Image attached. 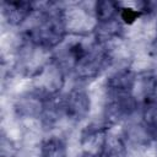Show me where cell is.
Returning a JSON list of instances; mask_svg holds the SVG:
<instances>
[{
  "label": "cell",
  "mask_w": 157,
  "mask_h": 157,
  "mask_svg": "<svg viewBox=\"0 0 157 157\" xmlns=\"http://www.w3.org/2000/svg\"><path fill=\"white\" fill-rule=\"evenodd\" d=\"M36 20L25 32V40L49 52L60 45L67 36L63 7L55 2H44L39 4V10L36 6Z\"/></svg>",
  "instance_id": "obj_1"
},
{
  "label": "cell",
  "mask_w": 157,
  "mask_h": 157,
  "mask_svg": "<svg viewBox=\"0 0 157 157\" xmlns=\"http://www.w3.org/2000/svg\"><path fill=\"white\" fill-rule=\"evenodd\" d=\"M65 69L53 56L50 60L37 71L32 78V92L44 98L45 101H53L58 98V94L65 85Z\"/></svg>",
  "instance_id": "obj_2"
},
{
  "label": "cell",
  "mask_w": 157,
  "mask_h": 157,
  "mask_svg": "<svg viewBox=\"0 0 157 157\" xmlns=\"http://www.w3.org/2000/svg\"><path fill=\"white\" fill-rule=\"evenodd\" d=\"M112 63V54L107 45L92 42L75 63L71 71L78 80H92L99 76Z\"/></svg>",
  "instance_id": "obj_3"
},
{
  "label": "cell",
  "mask_w": 157,
  "mask_h": 157,
  "mask_svg": "<svg viewBox=\"0 0 157 157\" xmlns=\"http://www.w3.org/2000/svg\"><path fill=\"white\" fill-rule=\"evenodd\" d=\"M140 107L131 93H108L104 105V123L114 126L129 119Z\"/></svg>",
  "instance_id": "obj_4"
},
{
  "label": "cell",
  "mask_w": 157,
  "mask_h": 157,
  "mask_svg": "<svg viewBox=\"0 0 157 157\" xmlns=\"http://www.w3.org/2000/svg\"><path fill=\"white\" fill-rule=\"evenodd\" d=\"M61 114L70 121L83 120L91 110V98L88 92L81 87H74L61 99H59Z\"/></svg>",
  "instance_id": "obj_5"
},
{
  "label": "cell",
  "mask_w": 157,
  "mask_h": 157,
  "mask_svg": "<svg viewBox=\"0 0 157 157\" xmlns=\"http://www.w3.org/2000/svg\"><path fill=\"white\" fill-rule=\"evenodd\" d=\"M109 128L110 126H108L104 121L101 124L91 123L85 126L80 136V144L82 147H85V151L97 156L107 136L109 135Z\"/></svg>",
  "instance_id": "obj_6"
},
{
  "label": "cell",
  "mask_w": 157,
  "mask_h": 157,
  "mask_svg": "<svg viewBox=\"0 0 157 157\" xmlns=\"http://www.w3.org/2000/svg\"><path fill=\"white\" fill-rule=\"evenodd\" d=\"M49 101L39 97L34 92L29 91L26 94L17 98L15 103V112L20 118H42Z\"/></svg>",
  "instance_id": "obj_7"
},
{
  "label": "cell",
  "mask_w": 157,
  "mask_h": 157,
  "mask_svg": "<svg viewBox=\"0 0 157 157\" xmlns=\"http://www.w3.org/2000/svg\"><path fill=\"white\" fill-rule=\"evenodd\" d=\"M2 15L10 26H21L36 12V2L31 1H2Z\"/></svg>",
  "instance_id": "obj_8"
},
{
  "label": "cell",
  "mask_w": 157,
  "mask_h": 157,
  "mask_svg": "<svg viewBox=\"0 0 157 157\" xmlns=\"http://www.w3.org/2000/svg\"><path fill=\"white\" fill-rule=\"evenodd\" d=\"M155 94H157V72L150 70L136 74L132 96L136 98L140 105L144 101Z\"/></svg>",
  "instance_id": "obj_9"
},
{
  "label": "cell",
  "mask_w": 157,
  "mask_h": 157,
  "mask_svg": "<svg viewBox=\"0 0 157 157\" xmlns=\"http://www.w3.org/2000/svg\"><path fill=\"white\" fill-rule=\"evenodd\" d=\"M136 74L128 69H120L115 72H113L105 82L107 92L108 93H131L132 94V87L135 83Z\"/></svg>",
  "instance_id": "obj_10"
},
{
  "label": "cell",
  "mask_w": 157,
  "mask_h": 157,
  "mask_svg": "<svg viewBox=\"0 0 157 157\" xmlns=\"http://www.w3.org/2000/svg\"><path fill=\"white\" fill-rule=\"evenodd\" d=\"M121 34H123V22L120 21V18L107 22H97L93 31L94 42L107 47L109 42L120 38Z\"/></svg>",
  "instance_id": "obj_11"
},
{
  "label": "cell",
  "mask_w": 157,
  "mask_h": 157,
  "mask_svg": "<svg viewBox=\"0 0 157 157\" xmlns=\"http://www.w3.org/2000/svg\"><path fill=\"white\" fill-rule=\"evenodd\" d=\"M93 13L96 22H107L119 18L120 13V1L112 0H99L93 5Z\"/></svg>",
  "instance_id": "obj_12"
},
{
  "label": "cell",
  "mask_w": 157,
  "mask_h": 157,
  "mask_svg": "<svg viewBox=\"0 0 157 157\" xmlns=\"http://www.w3.org/2000/svg\"><path fill=\"white\" fill-rule=\"evenodd\" d=\"M97 157H128V148L121 136L108 135Z\"/></svg>",
  "instance_id": "obj_13"
},
{
  "label": "cell",
  "mask_w": 157,
  "mask_h": 157,
  "mask_svg": "<svg viewBox=\"0 0 157 157\" xmlns=\"http://www.w3.org/2000/svg\"><path fill=\"white\" fill-rule=\"evenodd\" d=\"M39 157H67L66 142L59 136H50L42 141Z\"/></svg>",
  "instance_id": "obj_14"
},
{
  "label": "cell",
  "mask_w": 157,
  "mask_h": 157,
  "mask_svg": "<svg viewBox=\"0 0 157 157\" xmlns=\"http://www.w3.org/2000/svg\"><path fill=\"white\" fill-rule=\"evenodd\" d=\"M16 155H17V146L15 141L2 132L0 140V157H16Z\"/></svg>",
  "instance_id": "obj_15"
},
{
  "label": "cell",
  "mask_w": 157,
  "mask_h": 157,
  "mask_svg": "<svg viewBox=\"0 0 157 157\" xmlns=\"http://www.w3.org/2000/svg\"><path fill=\"white\" fill-rule=\"evenodd\" d=\"M76 157H97L96 155H93V153H90V152H86V151H83L82 153H80L78 156H76Z\"/></svg>",
  "instance_id": "obj_16"
},
{
  "label": "cell",
  "mask_w": 157,
  "mask_h": 157,
  "mask_svg": "<svg viewBox=\"0 0 157 157\" xmlns=\"http://www.w3.org/2000/svg\"><path fill=\"white\" fill-rule=\"evenodd\" d=\"M153 47H155L156 50H157V27H156V37H155V39H153Z\"/></svg>",
  "instance_id": "obj_17"
}]
</instances>
